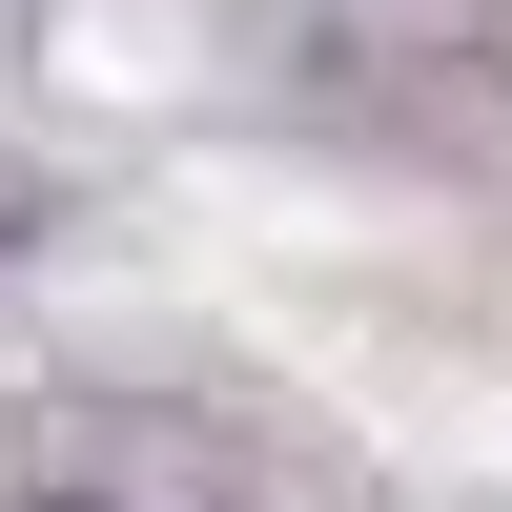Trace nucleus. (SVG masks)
Here are the masks:
<instances>
[{
    "label": "nucleus",
    "mask_w": 512,
    "mask_h": 512,
    "mask_svg": "<svg viewBox=\"0 0 512 512\" xmlns=\"http://www.w3.org/2000/svg\"><path fill=\"white\" fill-rule=\"evenodd\" d=\"M0 512H144V492H103V472H62V451H0Z\"/></svg>",
    "instance_id": "f257e3e1"
}]
</instances>
